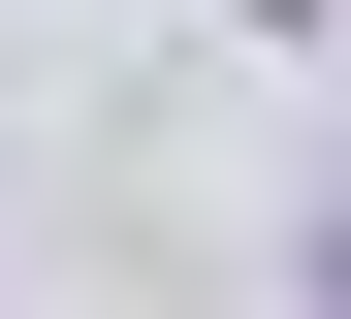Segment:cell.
<instances>
[{"label": "cell", "mask_w": 351, "mask_h": 319, "mask_svg": "<svg viewBox=\"0 0 351 319\" xmlns=\"http://www.w3.org/2000/svg\"><path fill=\"white\" fill-rule=\"evenodd\" d=\"M319 287H351V255H319Z\"/></svg>", "instance_id": "cell-1"}]
</instances>
